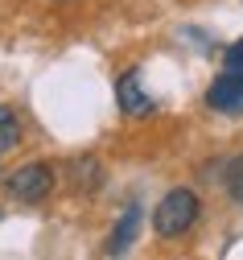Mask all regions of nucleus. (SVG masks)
I'll list each match as a JSON object with an SVG mask.
<instances>
[{"label": "nucleus", "mask_w": 243, "mask_h": 260, "mask_svg": "<svg viewBox=\"0 0 243 260\" xmlns=\"http://www.w3.org/2000/svg\"><path fill=\"white\" fill-rule=\"evenodd\" d=\"M198 194L194 190H169L165 199L157 203V211H153V227H157V236H165V240H178V236H186L190 227L198 223Z\"/></svg>", "instance_id": "f257e3e1"}, {"label": "nucleus", "mask_w": 243, "mask_h": 260, "mask_svg": "<svg viewBox=\"0 0 243 260\" xmlns=\"http://www.w3.org/2000/svg\"><path fill=\"white\" fill-rule=\"evenodd\" d=\"M5 186H9V194L17 203H42L54 190V170L46 166V161H29V166H21L17 174H9Z\"/></svg>", "instance_id": "f03ea898"}, {"label": "nucleus", "mask_w": 243, "mask_h": 260, "mask_svg": "<svg viewBox=\"0 0 243 260\" xmlns=\"http://www.w3.org/2000/svg\"><path fill=\"white\" fill-rule=\"evenodd\" d=\"M206 104H211L215 112L223 116H239L243 112V71H227L211 83V91H206Z\"/></svg>", "instance_id": "7ed1b4c3"}, {"label": "nucleus", "mask_w": 243, "mask_h": 260, "mask_svg": "<svg viewBox=\"0 0 243 260\" xmlns=\"http://www.w3.org/2000/svg\"><path fill=\"white\" fill-rule=\"evenodd\" d=\"M116 104L124 116H149L153 112V100H149V91L141 87V75L136 71H124L120 83H116Z\"/></svg>", "instance_id": "20e7f679"}, {"label": "nucleus", "mask_w": 243, "mask_h": 260, "mask_svg": "<svg viewBox=\"0 0 243 260\" xmlns=\"http://www.w3.org/2000/svg\"><path fill=\"white\" fill-rule=\"evenodd\" d=\"M136 232H141V207H128V211L120 215V223H116V232H112L108 252H112V256L128 252V248H132V240H136Z\"/></svg>", "instance_id": "39448f33"}, {"label": "nucleus", "mask_w": 243, "mask_h": 260, "mask_svg": "<svg viewBox=\"0 0 243 260\" xmlns=\"http://www.w3.org/2000/svg\"><path fill=\"white\" fill-rule=\"evenodd\" d=\"M21 145V120L13 108H0V153H9Z\"/></svg>", "instance_id": "423d86ee"}, {"label": "nucleus", "mask_w": 243, "mask_h": 260, "mask_svg": "<svg viewBox=\"0 0 243 260\" xmlns=\"http://www.w3.org/2000/svg\"><path fill=\"white\" fill-rule=\"evenodd\" d=\"M227 190H231V199L243 207V157L231 161V170H227Z\"/></svg>", "instance_id": "0eeeda50"}, {"label": "nucleus", "mask_w": 243, "mask_h": 260, "mask_svg": "<svg viewBox=\"0 0 243 260\" xmlns=\"http://www.w3.org/2000/svg\"><path fill=\"white\" fill-rule=\"evenodd\" d=\"M227 67H231V71H243V42H235V46L227 50Z\"/></svg>", "instance_id": "6e6552de"}]
</instances>
